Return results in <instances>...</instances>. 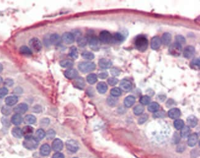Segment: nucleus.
Masks as SVG:
<instances>
[{
	"mask_svg": "<svg viewBox=\"0 0 200 158\" xmlns=\"http://www.w3.org/2000/svg\"><path fill=\"white\" fill-rule=\"evenodd\" d=\"M110 94L111 96L114 97H119L121 95V90L118 87H115V88H113L111 90Z\"/></svg>",
	"mask_w": 200,
	"mask_h": 158,
	"instance_id": "a18cd8bd",
	"label": "nucleus"
},
{
	"mask_svg": "<svg viewBox=\"0 0 200 158\" xmlns=\"http://www.w3.org/2000/svg\"><path fill=\"white\" fill-rule=\"evenodd\" d=\"M64 144L61 140L59 138H55L52 144V148L54 151L59 152L63 149Z\"/></svg>",
	"mask_w": 200,
	"mask_h": 158,
	"instance_id": "9b49d317",
	"label": "nucleus"
},
{
	"mask_svg": "<svg viewBox=\"0 0 200 158\" xmlns=\"http://www.w3.org/2000/svg\"><path fill=\"white\" fill-rule=\"evenodd\" d=\"M161 45V40L159 37L155 36L151 39V47L153 50H157Z\"/></svg>",
	"mask_w": 200,
	"mask_h": 158,
	"instance_id": "2eb2a0df",
	"label": "nucleus"
},
{
	"mask_svg": "<svg viewBox=\"0 0 200 158\" xmlns=\"http://www.w3.org/2000/svg\"><path fill=\"white\" fill-rule=\"evenodd\" d=\"M148 118H149V116H148L147 114H145V115H142L138 120L139 124H143L145 122L147 121V120H148Z\"/></svg>",
	"mask_w": 200,
	"mask_h": 158,
	"instance_id": "5fc2aeb1",
	"label": "nucleus"
},
{
	"mask_svg": "<svg viewBox=\"0 0 200 158\" xmlns=\"http://www.w3.org/2000/svg\"><path fill=\"white\" fill-rule=\"evenodd\" d=\"M107 102L108 103V105H109L110 107H115L116 104L118 103V100L116 97H114L111 96L109 97H108Z\"/></svg>",
	"mask_w": 200,
	"mask_h": 158,
	"instance_id": "4c0bfd02",
	"label": "nucleus"
},
{
	"mask_svg": "<svg viewBox=\"0 0 200 158\" xmlns=\"http://www.w3.org/2000/svg\"><path fill=\"white\" fill-rule=\"evenodd\" d=\"M28 109V107L27 104L24 103H22L17 105V106L14 108V111L16 114H19V115H21V114H24L27 112Z\"/></svg>",
	"mask_w": 200,
	"mask_h": 158,
	"instance_id": "1a4fd4ad",
	"label": "nucleus"
},
{
	"mask_svg": "<svg viewBox=\"0 0 200 158\" xmlns=\"http://www.w3.org/2000/svg\"><path fill=\"white\" fill-rule=\"evenodd\" d=\"M8 93V90L6 87H2L0 88V99L3 98Z\"/></svg>",
	"mask_w": 200,
	"mask_h": 158,
	"instance_id": "603ef678",
	"label": "nucleus"
},
{
	"mask_svg": "<svg viewBox=\"0 0 200 158\" xmlns=\"http://www.w3.org/2000/svg\"><path fill=\"white\" fill-rule=\"evenodd\" d=\"M174 126L176 129L180 130L184 127V122L182 120L177 119L174 122Z\"/></svg>",
	"mask_w": 200,
	"mask_h": 158,
	"instance_id": "79ce46f5",
	"label": "nucleus"
},
{
	"mask_svg": "<svg viewBox=\"0 0 200 158\" xmlns=\"http://www.w3.org/2000/svg\"><path fill=\"white\" fill-rule=\"evenodd\" d=\"M107 81H108V84H110V86H115L117 83L118 82V80L115 77H111V78H108Z\"/></svg>",
	"mask_w": 200,
	"mask_h": 158,
	"instance_id": "09e8293b",
	"label": "nucleus"
},
{
	"mask_svg": "<svg viewBox=\"0 0 200 158\" xmlns=\"http://www.w3.org/2000/svg\"><path fill=\"white\" fill-rule=\"evenodd\" d=\"M89 46L91 49L98 51L101 46V41L96 36H93L89 39Z\"/></svg>",
	"mask_w": 200,
	"mask_h": 158,
	"instance_id": "6e6552de",
	"label": "nucleus"
},
{
	"mask_svg": "<svg viewBox=\"0 0 200 158\" xmlns=\"http://www.w3.org/2000/svg\"><path fill=\"white\" fill-rule=\"evenodd\" d=\"M51 151V148L48 144H44L40 148V153L43 156H48Z\"/></svg>",
	"mask_w": 200,
	"mask_h": 158,
	"instance_id": "5701e85b",
	"label": "nucleus"
},
{
	"mask_svg": "<svg viewBox=\"0 0 200 158\" xmlns=\"http://www.w3.org/2000/svg\"><path fill=\"white\" fill-rule=\"evenodd\" d=\"M12 134L14 137L17 138H20L22 137V129L19 127H14L12 130Z\"/></svg>",
	"mask_w": 200,
	"mask_h": 158,
	"instance_id": "2f4dec72",
	"label": "nucleus"
},
{
	"mask_svg": "<svg viewBox=\"0 0 200 158\" xmlns=\"http://www.w3.org/2000/svg\"><path fill=\"white\" fill-rule=\"evenodd\" d=\"M62 41V38L58 34H53L49 36V42L50 44L54 45H58Z\"/></svg>",
	"mask_w": 200,
	"mask_h": 158,
	"instance_id": "aec40b11",
	"label": "nucleus"
},
{
	"mask_svg": "<svg viewBox=\"0 0 200 158\" xmlns=\"http://www.w3.org/2000/svg\"><path fill=\"white\" fill-rule=\"evenodd\" d=\"M124 39V36L120 33H116L114 34V36H112V41H114L116 43L122 42Z\"/></svg>",
	"mask_w": 200,
	"mask_h": 158,
	"instance_id": "58836bf2",
	"label": "nucleus"
},
{
	"mask_svg": "<svg viewBox=\"0 0 200 158\" xmlns=\"http://www.w3.org/2000/svg\"><path fill=\"white\" fill-rule=\"evenodd\" d=\"M110 73L114 76H118L120 74V70L117 68H113L110 70Z\"/></svg>",
	"mask_w": 200,
	"mask_h": 158,
	"instance_id": "864d4df0",
	"label": "nucleus"
},
{
	"mask_svg": "<svg viewBox=\"0 0 200 158\" xmlns=\"http://www.w3.org/2000/svg\"><path fill=\"white\" fill-rule=\"evenodd\" d=\"M29 45L31 50L34 52H38L42 49V43L41 41L37 38H33L31 39L29 41Z\"/></svg>",
	"mask_w": 200,
	"mask_h": 158,
	"instance_id": "20e7f679",
	"label": "nucleus"
},
{
	"mask_svg": "<svg viewBox=\"0 0 200 158\" xmlns=\"http://www.w3.org/2000/svg\"><path fill=\"white\" fill-rule=\"evenodd\" d=\"M99 40L103 44H108L112 41V35L108 31H102L99 35Z\"/></svg>",
	"mask_w": 200,
	"mask_h": 158,
	"instance_id": "423d86ee",
	"label": "nucleus"
},
{
	"mask_svg": "<svg viewBox=\"0 0 200 158\" xmlns=\"http://www.w3.org/2000/svg\"><path fill=\"white\" fill-rule=\"evenodd\" d=\"M150 97L147 96V95H144L142 96V97L140 99V103L142 105H149L150 102Z\"/></svg>",
	"mask_w": 200,
	"mask_h": 158,
	"instance_id": "49530a36",
	"label": "nucleus"
},
{
	"mask_svg": "<svg viewBox=\"0 0 200 158\" xmlns=\"http://www.w3.org/2000/svg\"><path fill=\"white\" fill-rule=\"evenodd\" d=\"M82 57H83L84 59L86 60H93L94 59V55L93 53H92L91 52H89V51H84L81 54Z\"/></svg>",
	"mask_w": 200,
	"mask_h": 158,
	"instance_id": "37998d69",
	"label": "nucleus"
},
{
	"mask_svg": "<svg viewBox=\"0 0 200 158\" xmlns=\"http://www.w3.org/2000/svg\"><path fill=\"white\" fill-rule=\"evenodd\" d=\"M135 46L139 51L144 52L148 48L149 41L144 36H139L135 39Z\"/></svg>",
	"mask_w": 200,
	"mask_h": 158,
	"instance_id": "f257e3e1",
	"label": "nucleus"
},
{
	"mask_svg": "<svg viewBox=\"0 0 200 158\" xmlns=\"http://www.w3.org/2000/svg\"><path fill=\"white\" fill-rule=\"evenodd\" d=\"M3 69V65L0 63V72H2V70Z\"/></svg>",
	"mask_w": 200,
	"mask_h": 158,
	"instance_id": "0e129e2a",
	"label": "nucleus"
},
{
	"mask_svg": "<svg viewBox=\"0 0 200 158\" xmlns=\"http://www.w3.org/2000/svg\"><path fill=\"white\" fill-rule=\"evenodd\" d=\"M169 52L173 56H179L182 52V45L177 43H173L169 48Z\"/></svg>",
	"mask_w": 200,
	"mask_h": 158,
	"instance_id": "39448f33",
	"label": "nucleus"
},
{
	"mask_svg": "<svg viewBox=\"0 0 200 158\" xmlns=\"http://www.w3.org/2000/svg\"><path fill=\"white\" fill-rule=\"evenodd\" d=\"M22 136L25 138L32 137L33 133V128L30 126H26L22 129Z\"/></svg>",
	"mask_w": 200,
	"mask_h": 158,
	"instance_id": "a211bd4d",
	"label": "nucleus"
},
{
	"mask_svg": "<svg viewBox=\"0 0 200 158\" xmlns=\"http://www.w3.org/2000/svg\"><path fill=\"white\" fill-rule=\"evenodd\" d=\"M1 121H2V123L4 126H5L6 127H8V126H10V122L7 119V118L3 117L2 120H1Z\"/></svg>",
	"mask_w": 200,
	"mask_h": 158,
	"instance_id": "13d9d810",
	"label": "nucleus"
},
{
	"mask_svg": "<svg viewBox=\"0 0 200 158\" xmlns=\"http://www.w3.org/2000/svg\"><path fill=\"white\" fill-rule=\"evenodd\" d=\"M120 87L124 92H129L132 89V83L128 80H123L120 82Z\"/></svg>",
	"mask_w": 200,
	"mask_h": 158,
	"instance_id": "4468645a",
	"label": "nucleus"
},
{
	"mask_svg": "<svg viewBox=\"0 0 200 158\" xmlns=\"http://www.w3.org/2000/svg\"><path fill=\"white\" fill-rule=\"evenodd\" d=\"M154 116L155 117H163L165 116V113L163 111H159V112H156Z\"/></svg>",
	"mask_w": 200,
	"mask_h": 158,
	"instance_id": "052dcab7",
	"label": "nucleus"
},
{
	"mask_svg": "<svg viewBox=\"0 0 200 158\" xmlns=\"http://www.w3.org/2000/svg\"><path fill=\"white\" fill-rule=\"evenodd\" d=\"M136 102V99L132 95H129L127 97H126L124 101V106L126 108L131 107L132 105Z\"/></svg>",
	"mask_w": 200,
	"mask_h": 158,
	"instance_id": "4be33fe9",
	"label": "nucleus"
},
{
	"mask_svg": "<svg viewBox=\"0 0 200 158\" xmlns=\"http://www.w3.org/2000/svg\"><path fill=\"white\" fill-rule=\"evenodd\" d=\"M181 112L179 109L178 108H172L168 111L169 117L173 120H177L180 116Z\"/></svg>",
	"mask_w": 200,
	"mask_h": 158,
	"instance_id": "dca6fc26",
	"label": "nucleus"
},
{
	"mask_svg": "<svg viewBox=\"0 0 200 158\" xmlns=\"http://www.w3.org/2000/svg\"><path fill=\"white\" fill-rule=\"evenodd\" d=\"M161 40V43H163V45H169V43L171 41V34L169 33H164Z\"/></svg>",
	"mask_w": 200,
	"mask_h": 158,
	"instance_id": "c85d7f7f",
	"label": "nucleus"
},
{
	"mask_svg": "<svg viewBox=\"0 0 200 158\" xmlns=\"http://www.w3.org/2000/svg\"><path fill=\"white\" fill-rule=\"evenodd\" d=\"M18 102V98L16 95L9 96L5 99V103L6 105L9 107H12L13 105H16Z\"/></svg>",
	"mask_w": 200,
	"mask_h": 158,
	"instance_id": "412c9836",
	"label": "nucleus"
},
{
	"mask_svg": "<svg viewBox=\"0 0 200 158\" xmlns=\"http://www.w3.org/2000/svg\"><path fill=\"white\" fill-rule=\"evenodd\" d=\"M77 43L80 47H85L88 44V39L85 37L80 36L77 39Z\"/></svg>",
	"mask_w": 200,
	"mask_h": 158,
	"instance_id": "ea45409f",
	"label": "nucleus"
},
{
	"mask_svg": "<svg viewBox=\"0 0 200 158\" xmlns=\"http://www.w3.org/2000/svg\"><path fill=\"white\" fill-rule=\"evenodd\" d=\"M23 121V118L22 117L21 115L19 114H15L14 115H13L11 118V122L15 126H19L20 125L22 122Z\"/></svg>",
	"mask_w": 200,
	"mask_h": 158,
	"instance_id": "b1692460",
	"label": "nucleus"
},
{
	"mask_svg": "<svg viewBox=\"0 0 200 158\" xmlns=\"http://www.w3.org/2000/svg\"><path fill=\"white\" fill-rule=\"evenodd\" d=\"M176 43L180 44V45H183L185 43V39L184 36H182V35H177L176 36Z\"/></svg>",
	"mask_w": 200,
	"mask_h": 158,
	"instance_id": "8fccbe9b",
	"label": "nucleus"
},
{
	"mask_svg": "<svg viewBox=\"0 0 200 158\" xmlns=\"http://www.w3.org/2000/svg\"><path fill=\"white\" fill-rule=\"evenodd\" d=\"M55 136V132L53 129H50L46 133V137L47 139L52 140L53 139Z\"/></svg>",
	"mask_w": 200,
	"mask_h": 158,
	"instance_id": "de8ad7c7",
	"label": "nucleus"
},
{
	"mask_svg": "<svg viewBox=\"0 0 200 158\" xmlns=\"http://www.w3.org/2000/svg\"><path fill=\"white\" fill-rule=\"evenodd\" d=\"M188 138V144L190 147H193L196 145L198 140V136L197 134H192L189 136Z\"/></svg>",
	"mask_w": 200,
	"mask_h": 158,
	"instance_id": "6ab92c4d",
	"label": "nucleus"
},
{
	"mask_svg": "<svg viewBox=\"0 0 200 158\" xmlns=\"http://www.w3.org/2000/svg\"><path fill=\"white\" fill-rule=\"evenodd\" d=\"M74 85L77 88L82 89L85 86V82L83 80V78H76L75 79V81L74 82Z\"/></svg>",
	"mask_w": 200,
	"mask_h": 158,
	"instance_id": "cd10ccee",
	"label": "nucleus"
},
{
	"mask_svg": "<svg viewBox=\"0 0 200 158\" xmlns=\"http://www.w3.org/2000/svg\"><path fill=\"white\" fill-rule=\"evenodd\" d=\"M144 111V107H143L142 105H139L134 108V113L135 115L138 116L141 115Z\"/></svg>",
	"mask_w": 200,
	"mask_h": 158,
	"instance_id": "a19ab883",
	"label": "nucleus"
},
{
	"mask_svg": "<svg viewBox=\"0 0 200 158\" xmlns=\"http://www.w3.org/2000/svg\"><path fill=\"white\" fill-rule=\"evenodd\" d=\"M45 137H46V132L44 130L42 129H40L38 130H36V134H35V138L38 140V141L39 140H43Z\"/></svg>",
	"mask_w": 200,
	"mask_h": 158,
	"instance_id": "c9c22d12",
	"label": "nucleus"
},
{
	"mask_svg": "<svg viewBox=\"0 0 200 158\" xmlns=\"http://www.w3.org/2000/svg\"><path fill=\"white\" fill-rule=\"evenodd\" d=\"M66 147L67 150L72 153H76L79 150V145L75 140H70L66 143Z\"/></svg>",
	"mask_w": 200,
	"mask_h": 158,
	"instance_id": "0eeeda50",
	"label": "nucleus"
},
{
	"mask_svg": "<svg viewBox=\"0 0 200 158\" xmlns=\"http://www.w3.org/2000/svg\"><path fill=\"white\" fill-rule=\"evenodd\" d=\"M2 82H3V78L1 76H0V84H1Z\"/></svg>",
	"mask_w": 200,
	"mask_h": 158,
	"instance_id": "69168bd1",
	"label": "nucleus"
},
{
	"mask_svg": "<svg viewBox=\"0 0 200 158\" xmlns=\"http://www.w3.org/2000/svg\"><path fill=\"white\" fill-rule=\"evenodd\" d=\"M97 89L100 94H105L107 91L108 86L105 82H100L97 86Z\"/></svg>",
	"mask_w": 200,
	"mask_h": 158,
	"instance_id": "a878e982",
	"label": "nucleus"
},
{
	"mask_svg": "<svg viewBox=\"0 0 200 158\" xmlns=\"http://www.w3.org/2000/svg\"><path fill=\"white\" fill-rule=\"evenodd\" d=\"M188 126L190 127H195L198 124V119L195 116L191 115L187 117L186 120Z\"/></svg>",
	"mask_w": 200,
	"mask_h": 158,
	"instance_id": "393cba45",
	"label": "nucleus"
},
{
	"mask_svg": "<svg viewBox=\"0 0 200 158\" xmlns=\"http://www.w3.org/2000/svg\"><path fill=\"white\" fill-rule=\"evenodd\" d=\"M190 135V129L189 127L184 126L180 130V135L182 137L186 138Z\"/></svg>",
	"mask_w": 200,
	"mask_h": 158,
	"instance_id": "f704fd0d",
	"label": "nucleus"
},
{
	"mask_svg": "<svg viewBox=\"0 0 200 158\" xmlns=\"http://www.w3.org/2000/svg\"><path fill=\"white\" fill-rule=\"evenodd\" d=\"M4 84L8 87H11L13 84H14V81L11 79H6V80L4 81Z\"/></svg>",
	"mask_w": 200,
	"mask_h": 158,
	"instance_id": "6e6d98bb",
	"label": "nucleus"
},
{
	"mask_svg": "<svg viewBox=\"0 0 200 158\" xmlns=\"http://www.w3.org/2000/svg\"><path fill=\"white\" fill-rule=\"evenodd\" d=\"M159 108V105L156 102H152L149 103V107H148V109L150 112L151 113H156L158 111Z\"/></svg>",
	"mask_w": 200,
	"mask_h": 158,
	"instance_id": "7c9ffc66",
	"label": "nucleus"
},
{
	"mask_svg": "<svg viewBox=\"0 0 200 158\" xmlns=\"http://www.w3.org/2000/svg\"><path fill=\"white\" fill-rule=\"evenodd\" d=\"M86 80L90 84H94L97 81V76L95 74L92 73L89 74V75L87 76Z\"/></svg>",
	"mask_w": 200,
	"mask_h": 158,
	"instance_id": "72a5a7b5",
	"label": "nucleus"
},
{
	"mask_svg": "<svg viewBox=\"0 0 200 158\" xmlns=\"http://www.w3.org/2000/svg\"><path fill=\"white\" fill-rule=\"evenodd\" d=\"M96 65L92 62H82L78 65V68L82 73H89L95 69Z\"/></svg>",
	"mask_w": 200,
	"mask_h": 158,
	"instance_id": "7ed1b4c3",
	"label": "nucleus"
},
{
	"mask_svg": "<svg viewBox=\"0 0 200 158\" xmlns=\"http://www.w3.org/2000/svg\"><path fill=\"white\" fill-rule=\"evenodd\" d=\"M64 75L69 80H74V79H76L78 77V73L76 70L70 68L65 72Z\"/></svg>",
	"mask_w": 200,
	"mask_h": 158,
	"instance_id": "f8f14e48",
	"label": "nucleus"
},
{
	"mask_svg": "<svg viewBox=\"0 0 200 158\" xmlns=\"http://www.w3.org/2000/svg\"><path fill=\"white\" fill-rule=\"evenodd\" d=\"M99 65L102 69H108L112 66V62L107 59H101L99 61Z\"/></svg>",
	"mask_w": 200,
	"mask_h": 158,
	"instance_id": "f3484780",
	"label": "nucleus"
},
{
	"mask_svg": "<svg viewBox=\"0 0 200 158\" xmlns=\"http://www.w3.org/2000/svg\"><path fill=\"white\" fill-rule=\"evenodd\" d=\"M41 110H42V108L40 105H36V106H34L33 108V111L34 113H39L41 111Z\"/></svg>",
	"mask_w": 200,
	"mask_h": 158,
	"instance_id": "bf43d9fd",
	"label": "nucleus"
},
{
	"mask_svg": "<svg viewBox=\"0 0 200 158\" xmlns=\"http://www.w3.org/2000/svg\"><path fill=\"white\" fill-rule=\"evenodd\" d=\"M24 147L28 150H34L38 146V140L35 138L32 137L25 138L23 142Z\"/></svg>",
	"mask_w": 200,
	"mask_h": 158,
	"instance_id": "f03ea898",
	"label": "nucleus"
},
{
	"mask_svg": "<svg viewBox=\"0 0 200 158\" xmlns=\"http://www.w3.org/2000/svg\"><path fill=\"white\" fill-rule=\"evenodd\" d=\"M191 65H192V68H194L195 69H199V59H195L192 60V62H191Z\"/></svg>",
	"mask_w": 200,
	"mask_h": 158,
	"instance_id": "3c124183",
	"label": "nucleus"
},
{
	"mask_svg": "<svg viewBox=\"0 0 200 158\" xmlns=\"http://www.w3.org/2000/svg\"><path fill=\"white\" fill-rule=\"evenodd\" d=\"M69 55L70 56L72 59H76L78 58V52L77 48L76 47L72 46L70 49Z\"/></svg>",
	"mask_w": 200,
	"mask_h": 158,
	"instance_id": "e433bc0d",
	"label": "nucleus"
},
{
	"mask_svg": "<svg viewBox=\"0 0 200 158\" xmlns=\"http://www.w3.org/2000/svg\"><path fill=\"white\" fill-rule=\"evenodd\" d=\"M36 121V117L32 115H27L25 116V117L24 118V122L25 124H27L28 125L33 124L34 123H35Z\"/></svg>",
	"mask_w": 200,
	"mask_h": 158,
	"instance_id": "bb28decb",
	"label": "nucleus"
},
{
	"mask_svg": "<svg viewBox=\"0 0 200 158\" xmlns=\"http://www.w3.org/2000/svg\"><path fill=\"white\" fill-rule=\"evenodd\" d=\"M73 64H74L73 61L72 60H69V59L62 60L61 62H60V65L62 67L67 68H70L72 67L73 66Z\"/></svg>",
	"mask_w": 200,
	"mask_h": 158,
	"instance_id": "c756f323",
	"label": "nucleus"
},
{
	"mask_svg": "<svg viewBox=\"0 0 200 158\" xmlns=\"http://www.w3.org/2000/svg\"><path fill=\"white\" fill-rule=\"evenodd\" d=\"M40 124H41V126H42L46 127L49 124V120L48 119H47V118H45V119H43L41 121Z\"/></svg>",
	"mask_w": 200,
	"mask_h": 158,
	"instance_id": "4d7b16f0",
	"label": "nucleus"
},
{
	"mask_svg": "<svg viewBox=\"0 0 200 158\" xmlns=\"http://www.w3.org/2000/svg\"><path fill=\"white\" fill-rule=\"evenodd\" d=\"M53 158H65V156L62 153L57 152L53 156Z\"/></svg>",
	"mask_w": 200,
	"mask_h": 158,
	"instance_id": "680f3d73",
	"label": "nucleus"
},
{
	"mask_svg": "<svg viewBox=\"0 0 200 158\" xmlns=\"http://www.w3.org/2000/svg\"><path fill=\"white\" fill-rule=\"evenodd\" d=\"M195 52V47L192 46H186L184 51V56L186 59H190L194 55Z\"/></svg>",
	"mask_w": 200,
	"mask_h": 158,
	"instance_id": "ddd939ff",
	"label": "nucleus"
},
{
	"mask_svg": "<svg viewBox=\"0 0 200 158\" xmlns=\"http://www.w3.org/2000/svg\"><path fill=\"white\" fill-rule=\"evenodd\" d=\"M62 40L67 45H71L75 41V37L72 33L66 32L63 34Z\"/></svg>",
	"mask_w": 200,
	"mask_h": 158,
	"instance_id": "9d476101",
	"label": "nucleus"
},
{
	"mask_svg": "<svg viewBox=\"0 0 200 158\" xmlns=\"http://www.w3.org/2000/svg\"><path fill=\"white\" fill-rule=\"evenodd\" d=\"M19 51H20V53L21 54L25 55H30L32 54V51L31 49H30V48L28 47L27 46H21L20 47Z\"/></svg>",
	"mask_w": 200,
	"mask_h": 158,
	"instance_id": "473e14b6",
	"label": "nucleus"
},
{
	"mask_svg": "<svg viewBox=\"0 0 200 158\" xmlns=\"http://www.w3.org/2000/svg\"><path fill=\"white\" fill-rule=\"evenodd\" d=\"M1 113H3V115L4 116H9L12 113V109L9 106H7V105H5V106H3L1 108Z\"/></svg>",
	"mask_w": 200,
	"mask_h": 158,
	"instance_id": "c03bdc74",
	"label": "nucleus"
},
{
	"mask_svg": "<svg viewBox=\"0 0 200 158\" xmlns=\"http://www.w3.org/2000/svg\"><path fill=\"white\" fill-rule=\"evenodd\" d=\"M108 76V73L107 72H102L99 74V78L101 79H105Z\"/></svg>",
	"mask_w": 200,
	"mask_h": 158,
	"instance_id": "e2e57ef3",
	"label": "nucleus"
}]
</instances>
